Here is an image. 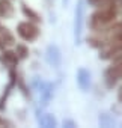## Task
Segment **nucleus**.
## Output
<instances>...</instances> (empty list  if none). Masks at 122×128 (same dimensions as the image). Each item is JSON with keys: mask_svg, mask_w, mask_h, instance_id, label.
Returning <instances> with one entry per match:
<instances>
[{"mask_svg": "<svg viewBox=\"0 0 122 128\" xmlns=\"http://www.w3.org/2000/svg\"><path fill=\"white\" fill-rule=\"evenodd\" d=\"M118 98H119V101H122V86H120V89H119V94H118Z\"/></svg>", "mask_w": 122, "mask_h": 128, "instance_id": "obj_12", "label": "nucleus"}, {"mask_svg": "<svg viewBox=\"0 0 122 128\" xmlns=\"http://www.w3.org/2000/svg\"><path fill=\"white\" fill-rule=\"evenodd\" d=\"M2 39L5 44H14V36L9 33L8 29H2Z\"/></svg>", "mask_w": 122, "mask_h": 128, "instance_id": "obj_9", "label": "nucleus"}, {"mask_svg": "<svg viewBox=\"0 0 122 128\" xmlns=\"http://www.w3.org/2000/svg\"><path fill=\"white\" fill-rule=\"evenodd\" d=\"M3 59H5L6 62L12 63V65H15V63L18 62V56H17V53H14V51H6V53L3 54Z\"/></svg>", "mask_w": 122, "mask_h": 128, "instance_id": "obj_8", "label": "nucleus"}, {"mask_svg": "<svg viewBox=\"0 0 122 128\" xmlns=\"http://www.w3.org/2000/svg\"><path fill=\"white\" fill-rule=\"evenodd\" d=\"M78 84H80L83 89H86V88L89 86V74H88V71L82 70V71L78 72Z\"/></svg>", "mask_w": 122, "mask_h": 128, "instance_id": "obj_6", "label": "nucleus"}, {"mask_svg": "<svg viewBox=\"0 0 122 128\" xmlns=\"http://www.w3.org/2000/svg\"><path fill=\"white\" fill-rule=\"evenodd\" d=\"M106 2H110V0H89V3H92V5H95V6H101V5L106 3Z\"/></svg>", "mask_w": 122, "mask_h": 128, "instance_id": "obj_11", "label": "nucleus"}, {"mask_svg": "<svg viewBox=\"0 0 122 128\" xmlns=\"http://www.w3.org/2000/svg\"><path fill=\"white\" fill-rule=\"evenodd\" d=\"M14 14V8L8 0H2L0 2V15L2 17H11Z\"/></svg>", "mask_w": 122, "mask_h": 128, "instance_id": "obj_3", "label": "nucleus"}, {"mask_svg": "<svg viewBox=\"0 0 122 128\" xmlns=\"http://www.w3.org/2000/svg\"><path fill=\"white\" fill-rule=\"evenodd\" d=\"M48 59H50V62L53 63V65H57L59 63V50L56 48V47H48Z\"/></svg>", "mask_w": 122, "mask_h": 128, "instance_id": "obj_5", "label": "nucleus"}, {"mask_svg": "<svg viewBox=\"0 0 122 128\" xmlns=\"http://www.w3.org/2000/svg\"><path fill=\"white\" fill-rule=\"evenodd\" d=\"M23 12H24V15H26V17H29L30 20H33V21H41L39 15H38L35 11H32L30 8H27L26 5H23Z\"/></svg>", "mask_w": 122, "mask_h": 128, "instance_id": "obj_7", "label": "nucleus"}, {"mask_svg": "<svg viewBox=\"0 0 122 128\" xmlns=\"http://www.w3.org/2000/svg\"><path fill=\"white\" fill-rule=\"evenodd\" d=\"M98 8H101V9H98L95 14H92V17L89 20V27L94 32H98L101 27H104L108 23H112L116 18V15H118V8H116V5L112 2V0L102 3Z\"/></svg>", "mask_w": 122, "mask_h": 128, "instance_id": "obj_1", "label": "nucleus"}, {"mask_svg": "<svg viewBox=\"0 0 122 128\" xmlns=\"http://www.w3.org/2000/svg\"><path fill=\"white\" fill-rule=\"evenodd\" d=\"M82 12H83V8H82V5H78V8L76 11V39L78 38L80 29H82Z\"/></svg>", "mask_w": 122, "mask_h": 128, "instance_id": "obj_4", "label": "nucleus"}, {"mask_svg": "<svg viewBox=\"0 0 122 128\" xmlns=\"http://www.w3.org/2000/svg\"><path fill=\"white\" fill-rule=\"evenodd\" d=\"M17 32L18 35L24 39V41H35L39 35V30L35 24L29 23V21H24V23H20L18 27H17Z\"/></svg>", "mask_w": 122, "mask_h": 128, "instance_id": "obj_2", "label": "nucleus"}, {"mask_svg": "<svg viewBox=\"0 0 122 128\" xmlns=\"http://www.w3.org/2000/svg\"><path fill=\"white\" fill-rule=\"evenodd\" d=\"M27 54H29V50L24 45H17V56L18 57L24 59V57H27Z\"/></svg>", "mask_w": 122, "mask_h": 128, "instance_id": "obj_10", "label": "nucleus"}, {"mask_svg": "<svg viewBox=\"0 0 122 128\" xmlns=\"http://www.w3.org/2000/svg\"><path fill=\"white\" fill-rule=\"evenodd\" d=\"M65 2H66V0H65Z\"/></svg>", "mask_w": 122, "mask_h": 128, "instance_id": "obj_13", "label": "nucleus"}]
</instances>
